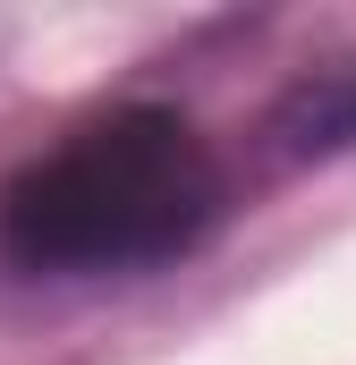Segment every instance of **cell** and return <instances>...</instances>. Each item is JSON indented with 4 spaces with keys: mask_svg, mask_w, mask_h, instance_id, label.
I'll return each mask as SVG.
<instances>
[{
    "mask_svg": "<svg viewBox=\"0 0 356 365\" xmlns=\"http://www.w3.org/2000/svg\"><path fill=\"white\" fill-rule=\"evenodd\" d=\"M229 204L195 119L127 102L85 119L0 187V247L26 272H145L187 255Z\"/></svg>",
    "mask_w": 356,
    "mask_h": 365,
    "instance_id": "cell-1",
    "label": "cell"
}]
</instances>
